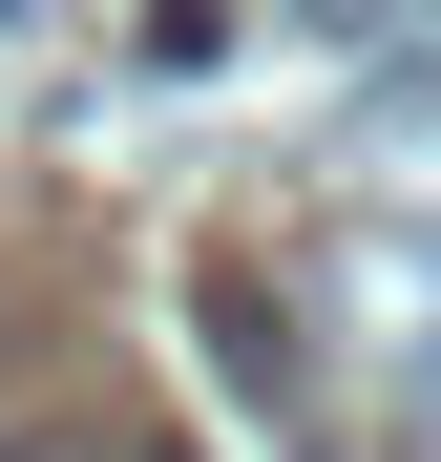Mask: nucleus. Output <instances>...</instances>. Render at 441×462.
Returning <instances> with one entry per match:
<instances>
[{"label": "nucleus", "instance_id": "nucleus-1", "mask_svg": "<svg viewBox=\"0 0 441 462\" xmlns=\"http://www.w3.org/2000/svg\"><path fill=\"white\" fill-rule=\"evenodd\" d=\"M0 462H106V441H0Z\"/></svg>", "mask_w": 441, "mask_h": 462}]
</instances>
